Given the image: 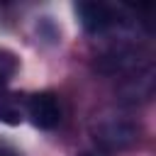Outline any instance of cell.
Listing matches in <instances>:
<instances>
[{
  "instance_id": "1",
  "label": "cell",
  "mask_w": 156,
  "mask_h": 156,
  "mask_svg": "<svg viewBox=\"0 0 156 156\" xmlns=\"http://www.w3.org/2000/svg\"><path fill=\"white\" fill-rule=\"evenodd\" d=\"M93 136H95V144L100 149H105V151H122V149H127V146H132L136 141L139 129L127 117L102 115L93 124Z\"/></svg>"
},
{
  "instance_id": "4",
  "label": "cell",
  "mask_w": 156,
  "mask_h": 156,
  "mask_svg": "<svg viewBox=\"0 0 156 156\" xmlns=\"http://www.w3.org/2000/svg\"><path fill=\"white\" fill-rule=\"evenodd\" d=\"M24 117H27V98L0 88V122L15 127V124L24 122Z\"/></svg>"
},
{
  "instance_id": "2",
  "label": "cell",
  "mask_w": 156,
  "mask_h": 156,
  "mask_svg": "<svg viewBox=\"0 0 156 156\" xmlns=\"http://www.w3.org/2000/svg\"><path fill=\"white\" fill-rule=\"evenodd\" d=\"M27 117L39 129H54L61 122V105L58 98L49 90L34 93L27 98Z\"/></svg>"
},
{
  "instance_id": "3",
  "label": "cell",
  "mask_w": 156,
  "mask_h": 156,
  "mask_svg": "<svg viewBox=\"0 0 156 156\" xmlns=\"http://www.w3.org/2000/svg\"><path fill=\"white\" fill-rule=\"evenodd\" d=\"M76 12L80 17V24L90 34H102L110 27H115V22H117L115 7L105 5V2H78Z\"/></svg>"
},
{
  "instance_id": "6",
  "label": "cell",
  "mask_w": 156,
  "mask_h": 156,
  "mask_svg": "<svg viewBox=\"0 0 156 156\" xmlns=\"http://www.w3.org/2000/svg\"><path fill=\"white\" fill-rule=\"evenodd\" d=\"M0 156H17L12 149H7V146H0Z\"/></svg>"
},
{
  "instance_id": "5",
  "label": "cell",
  "mask_w": 156,
  "mask_h": 156,
  "mask_svg": "<svg viewBox=\"0 0 156 156\" xmlns=\"http://www.w3.org/2000/svg\"><path fill=\"white\" fill-rule=\"evenodd\" d=\"M20 68V58L10 51V49H0V85L7 83Z\"/></svg>"
}]
</instances>
